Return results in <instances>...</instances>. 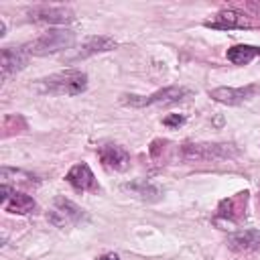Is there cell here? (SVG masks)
I'll return each instance as SVG.
<instances>
[{
    "label": "cell",
    "instance_id": "6da1fadb",
    "mask_svg": "<svg viewBox=\"0 0 260 260\" xmlns=\"http://www.w3.org/2000/svg\"><path fill=\"white\" fill-rule=\"evenodd\" d=\"M35 89L43 95H79L87 89V75L79 69L57 71L35 83Z\"/></svg>",
    "mask_w": 260,
    "mask_h": 260
},
{
    "label": "cell",
    "instance_id": "7a4b0ae2",
    "mask_svg": "<svg viewBox=\"0 0 260 260\" xmlns=\"http://www.w3.org/2000/svg\"><path fill=\"white\" fill-rule=\"evenodd\" d=\"M75 45V32L69 28H49L47 32H43L41 37H37L35 41L24 45L26 55H35V57H45V55H53L59 51H71Z\"/></svg>",
    "mask_w": 260,
    "mask_h": 260
},
{
    "label": "cell",
    "instance_id": "3957f363",
    "mask_svg": "<svg viewBox=\"0 0 260 260\" xmlns=\"http://www.w3.org/2000/svg\"><path fill=\"white\" fill-rule=\"evenodd\" d=\"M191 91L187 87H181V85H171V87H165V89H158L150 95H122V104L124 106H130V108H146V106H154V104H177L181 102L183 98H187Z\"/></svg>",
    "mask_w": 260,
    "mask_h": 260
},
{
    "label": "cell",
    "instance_id": "277c9868",
    "mask_svg": "<svg viewBox=\"0 0 260 260\" xmlns=\"http://www.w3.org/2000/svg\"><path fill=\"white\" fill-rule=\"evenodd\" d=\"M47 219L55 228H71V225H77V223L85 221L87 213L79 205H75L73 201H69L65 197H55L53 207L47 213Z\"/></svg>",
    "mask_w": 260,
    "mask_h": 260
},
{
    "label": "cell",
    "instance_id": "5b68a950",
    "mask_svg": "<svg viewBox=\"0 0 260 260\" xmlns=\"http://www.w3.org/2000/svg\"><path fill=\"white\" fill-rule=\"evenodd\" d=\"M116 47V41L108 35H95V37H87L77 49H71L67 51L65 55V61L67 63H77L81 59H87L91 55H98V53H104V51H112Z\"/></svg>",
    "mask_w": 260,
    "mask_h": 260
},
{
    "label": "cell",
    "instance_id": "8992f818",
    "mask_svg": "<svg viewBox=\"0 0 260 260\" xmlns=\"http://www.w3.org/2000/svg\"><path fill=\"white\" fill-rule=\"evenodd\" d=\"M181 152L185 160H215L236 154L232 144H185Z\"/></svg>",
    "mask_w": 260,
    "mask_h": 260
},
{
    "label": "cell",
    "instance_id": "52a82bcc",
    "mask_svg": "<svg viewBox=\"0 0 260 260\" xmlns=\"http://www.w3.org/2000/svg\"><path fill=\"white\" fill-rule=\"evenodd\" d=\"M28 16L39 22L49 24H69L75 20V12L69 6H55V4H43L28 10Z\"/></svg>",
    "mask_w": 260,
    "mask_h": 260
},
{
    "label": "cell",
    "instance_id": "ba28073f",
    "mask_svg": "<svg viewBox=\"0 0 260 260\" xmlns=\"http://www.w3.org/2000/svg\"><path fill=\"white\" fill-rule=\"evenodd\" d=\"M207 28H217V30H230V28H248L250 20L246 18V14L238 12V10H221L215 16H211L209 20L203 22Z\"/></svg>",
    "mask_w": 260,
    "mask_h": 260
},
{
    "label": "cell",
    "instance_id": "9c48e42d",
    "mask_svg": "<svg viewBox=\"0 0 260 260\" xmlns=\"http://www.w3.org/2000/svg\"><path fill=\"white\" fill-rule=\"evenodd\" d=\"M26 67V51L24 49H12V47H4L0 51V73L2 79H8L10 75H14L16 71Z\"/></svg>",
    "mask_w": 260,
    "mask_h": 260
},
{
    "label": "cell",
    "instance_id": "30bf717a",
    "mask_svg": "<svg viewBox=\"0 0 260 260\" xmlns=\"http://www.w3.org/2000/svg\"><path fill=\"white\" fill-rule=\"evenodd\" d=\"M98 154H100V160L104 162V167L114 169V171H126L130 165V154L120 144H104V146H100Z\"/></svg>",
    "mask_w": 260,
    "mask_h": 260
},
{
    "label": "cell",
    "instance_id": "8fae6325",
    "mask_svg": "<svg viewBox=\"0 0 260 260\" xmlns=\"http://www.w3.org/2000/svg\"><path fill=\"white\" fill-rule=\"evenodd\" d=\"M254 93V87H215L209 91V98H213L219 104H228V106H238L242 102H246L250 95Z\"/></svg>",
    "mask_w": 260,
    "mask_h": 260
},
{
    "label": "cell",
    "instance_id": "7c38bea8",
    "mask_svg": "<svg viewBox=\"0 0 260 260\" xmlns=\"http://www.w3.org/2000/svg\"><path fill=\"white\" fill-rule=\"evenodd\" d=\"M65 179H67V183H69L71 187H75L77 191H87V189H91V187L95 185V177H93L89 165H85V162L73 165V167L69 169V173H67Z\"/></svg>",
    "mask_w": 260,
    "mask_h": 260
},
{
    "label": "cell",
    "instance_id": "4fadbf2b",
    "mask_svg": "<svg viewBox=\"0 0 260 260\" xmlns=\"http://www.w3.org/2000/svg\"><path fill=\"white\" fill-rule=\"evenodd\" d=\"M228 240H230V246L236 250L252 252V250L260 248V232L258 230H240V232L232 234Z\"/></svg>",
    "mask_w": 260,
    "mask_h": 260
},
{
    "label": "cell",
    "instance_id": "5bb4252c",
    "mask_svg": "<svg viewBox=\"0 0 260 260\" xmlns=\"http://www.w3.org/2000/svg\"><path fill=\"white\" fill-rule=\"evenodd\" d=\"M124 189L130 191V193H134V195H136L138 199H142V201H158L160 195H162V191H160L156 185H152V183H148V181H142V179L132 181V183H126Z\"/></svg>",
    "mask_w": 260,
    "mask_h": 260
},
{
    "label": "cell",
    "instance_id": "9a60e30c",
    "mask_svg": "<svg viewBox=\"0 0 260 260\" xmlns=\"http://www.w3.org/2000/svg\"><path fill=\"white\" fill-rule=\"evenodd\" d=\"M35 207H37V203H35V199H32L30 195H26V193H16V191H14V195H12V197L6 201V205H4L6 211L18 213V215H26V213H30Z\"/></svg>",
    "mask_w": 260,
    "mask_h": 260
},
{
    "label": "cell",
    "instance_id": "2e32d148",
    "mask_svg": "<svg viewBox=\"0 0 260 260\" xmlns=\"http://www.w3.org/2000/svg\"><path fill=\"white\" fill-rule=\"evenodd\" d=\"M260 53L258 47H252V45H234L228 49V61H232L234 65H246L250 63L256 55Z\"/></svg>",
    "mask_w": 260,
    "mask_h": 260
},
{
    "label": "cell",
    "instance_id": "e0dca14e",
    "mask_svg": "<svg viewBox=\"0 0 260 260\" xmlns=\"http://www.w3.org/2000/svg\"><path fill=\"white\" fill-rule=\"evenodd\" d=\"M0 179H2V185H10V181H14V183H32L30 179H35V177L28 175V173H24V171H16V169H10V167H2Z\"/></svg>",
    "mask_w": 260,
    "mask_h": 260
},
{
    "label": "cell",
    "instance_id": "ac0fdd59",
    "mask_svg": "<svg viewBox=\"0 0 260 260\" xmlns=\"http://www.w3.org/2000/svg\"><path fill=\"white\" fill-rule=\"evenodd\" d=\"M162 124L167 128H179V126L185 124V116H181V114H169V116L162 118Z\"/></svg>",
    "mask_w": 260,
    "mask_h": 260
},
{
    "label": "cell",
    "instance_id": "d6986e66",
    "mask_svg": "<svg viewBox=\"0 0 260 260\" xmlns=\"http://www.w3.org/2000/svg\"><path fill=\"white\" fill-rule=\"evenodd\" d=\"M98 260H122L118 254H114V252H108V254H104V256H100Z\"/></svg>",
    "mask_w": 260,
    "mask_h": 260
},
{
    "label": "cell",
    "instance_id": "ffe728a7",
    "mask_svg": "<svg viewBox=\"0 0 260 260\" xmlns=\"http://www.w3.org/2000/svg\"><path fill=\"white\" fill-rule=\"evenodd\" d=\"M6 35V24H4V20L0 18V37H4Z\"/></svg>",
    "mask_w": 260,
    "mask_h": 260
}]
</instances>
